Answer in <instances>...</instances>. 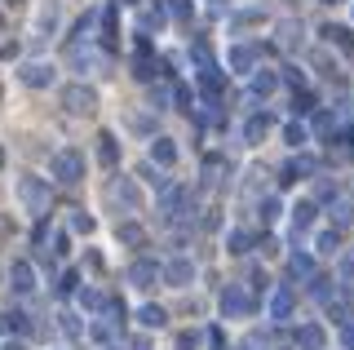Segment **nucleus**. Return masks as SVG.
<instances>
[{
	"label": "nucleus",
	"mask_w": 354,
	"mask_h": 350,
	"mask_svg": "<svg viewBox=\"0 0 354 350\" xmlns=\"http://www.w3.org/2000/svg\"><path fill=\"white\" fill-rule=\"evenodd\" d=\"M49 178H53V182H62V187H75V182L84 178V151H75V147L53 151V160H49Z\"/></svg>",
	"instance_id": "1"
},
{
	"label": "nucleus",
	"mask_w": 354,
	"mask_h": 350,
	"mask_svg": "<svg viewBox=\"0 0 354 350\" xmlns=\"http://www.w3.org/2000/svg\"><path fill=\"white\" fill-rule=\"evenodd\" d=\"M217 306H221V320H248V315L257 311V297H252V293H243L239 284H226V288H221V297H217Z\"/></svg>",
	"instance_id": "2"
},
{
	"label": "nucleus",
	"mask_w": 354,
	"mask_h": 350,
	"mask_svg": "<svg viewBox=\"0 0 354 350\" xmlns=\"http://www.w3.org/2000/svg\"><path fill=\"white\" fill-rule=\"evenodd\" d=\"M18 200H22L27 213L44 217V213H49V182H44V178H18Z\"/></svg>",
	"instance_id": "3"
},
{
	"label": "nucleus",
	"mask_w": 354,
	"mask_h": 350,
	"mask_svg": "<svg viewBox=\"0 0 354 350\" xmlns=\"http://www.w3.org/2000/svg\"><path fill=\"white\" fill-rule=\"evenodd\" d=\"M58 98H62V107H66L71 116H93V111H97V93L88 89V84H66Z\"/></svg>",
	"instance_id": "4"
},
{
	"label": "nucleus",
	"mask_w": 354,
	"mask_h": 350,
	"mask_svg": "<svg viewBox=\"0 0 354 350\" xmlns=\"http://www.w3.org/2000/svg\"><path fill=\"white\" fill-rule=\"evenodd\" d=\"M124 275H129L133 288H151V284H160V279H164V266H160L155 257H138V261H133V266L124 270Z\"/></svg>",
	"instance_id": "5"
},
{
	"label": "nucleus",
	"mask_w": 354,
	"mask_h": 350,
	"mask_svg": "<svg viewBox=\"0 0 354 350\" xmlns=\"http://www.w3.org/2000/svg\"><path fill=\"white\" fill-rule=\"evenodd\" d=\"M106 195H111V200H115L124 213H138V209H142V191H138V182H133V178H115Z\"/></svg>",
	"instance_id": "6"
},
{
	"label": "nucleus",
	"mask_w": 354,
	"mask_h": 350,
	"mask_svg": "<svg viewBox=\"0 0 354 350\" xmlns=\"http://www.w3.org/2000/svg\"><path fill=\"white\" fill-rule=\"evenodd\" d=\"M164 284H169V288H191V284H195V261L191 257L164 261Z\"/></svg>",
	"instance_id": "7"
},
{
	"label": "nucleus",
	"mask_w": 354,
	"mask_h": 350,
	"mask_svg": "<svg viewBox=\"0 0 354 350\" xmlns=\"http://www.w3.org/2000/svg\"><path fill=\"white\" fill-rule=\"evenodd\" d=\"M18 80L27 84V89H49V84H53V67H49V62H22Z\"/></svg>",
	"instance_id": "8"
},
{
	"label": "nucleus",
	"mask_w": 354,
	"mask_h": 350,
	"mask_svg": "<svg viewBox=\"0 0 354 350\" xmlns=\"http://www.w3.org/2000/svg\"><path fill=\"white\" fill-rule=\"evenodd\" d=\"M9 288H14L18 297H31V293H36V270H31V261H14V266H9Z\"/></svg>",
	"instance_id": "9"
},
{
	"label": "nucleus",
	"mask_w": 354,
	"mask_h": 350,
	"mask_svg": "<svg viewBox=\"0 0 354 350\" xmlns=\"http://www.w3.org/2000/svg\"><path fill=\"white\" fill-rule=\"evenodd\" d=\"M274 89H279V75L274 71H252V84H248V102H266V98H270Z\"/></svg>",
	"instance_id": "10"
},
{
	"label": "nucleus",
	"mask_w": 354,
	"mask_h": 350,
	"mask_svg": "<svg viewBox=\"0 0 354 350\" xmlns=\"http://www.w3.org/2000/svg\"><path fill=\"white\" fill-rule=\"evenodd\" d=\"M292 288H288V284H279V288H274L270 293V320L274 324H288V320H292Z\"/></svg>",
	"instance_id": "11"
},
{
	"label": "nucleus",
	"mask_w": 354,
	"mask_h": 350,
	"mask_svg": "<svg viewBox=\"0 0 354 350\" xmlns=\"http://www.w3.org/2000/svg\"><path fill=\"white\" fill-rule=\"evenodd\" d=\"M292 342H297V350H324L328 346V333H324V324H301L292 333Z\"/></svg>",
	"instance_id": "12"
},
{
	"label": "nucleus",
	"mask_w": 354,
	"mask_h": 350,
	"mask_svg": "<svg viewBox=\"0 0 354 350\" xmlns=\"http://www.w3.org/2000/svg\"><path fill=\"white\" fill-rule=\"evenodd\" d=\"M315 173H319V160L315 156H297V160H288V169H283V187H292V182L297 178H315Z\"/></svg>",
	"instance_id": "13"
},
{
	"label": "nucleus",
	"mask_w": 354,
	"mask_h": 350,
	"mask_svg": "<svg viewBox=\"0 0 354 350\" xmlns=\"http://www.w3.org/2000/svg\"><path fill=\"white\" fill-rule=\"evenodd\" d=\"M138 324L147 328V333H155V328L169 324V311H164V306H155V302H147V306H138Z\"/></svg>",
	"instance_id": "14"
},
{
	"label": "nucleus",
	"mask_w": 354,
	"mask_h": 350,
	"mask_svg": "<svg viewBox=\"0 0 354 350\" xmlns=\"http://www.w3.org/2000/svg\"><path fill=\"white\" fill-rule=\"evenodd\" d=\"M151 164H160V169L177 164V142H173V138H155V142H151Z\"/></svg>",
	"instance_id": "15"
},
{
	"label": "nucleus",
	"mask_w": 354,
	"mask_h": 350,
	"mask_svg": "<svg viewBox=\"0 0 354 350\" xmlns=\"http://www.w3.org/2000/svg\"><path fill=\"white\" fill-rule=\"evenodd\" d=\"M288 275L292 279H315V257H310L306 248H297V253L288 257Z\"/></svg>",
	"instance_id": "16"
},
{
	"label": "nucleus",
	"mask_w": 354,
	"mask_h": 350,
	"mask_svg": "<svg viewBox=\"0 0 354 350\" xmlns=\"http://www.w3.org/2000/svg\"><path fill=\"white\" fill-rule=\"evenodd\" d=\"M58 23H62V5L58 0H49V5H40V14H36V31H58Z\"/></svg>",
	"instance_id": "17"
},
{
	"label": "nucleus",
	"mask_w": 354,
	"mask_h": 350,
	"mask_svg": "<svg viewBox=\"0 0 354 350\" xmlns=\"http://www.w3.org/2000/svg\"><path fill=\"white\" fill-rule=\"evenodd\" d=\"M97 160H102L106 169H115V164H120V138L115 133H97Z\"/></svg>",
	"instance_id": "18"
},
{
	"label": "nucleus",
	"mask_w": 354,
	"mask_h": 350,
	"mask_svg": "<svg viewBox=\"0 0 354 350\" xmlns=\"http://www.w3.org/2000/svg\"><path fill=\"white\" fill-rule=\"evenodd\" d=\"M266 129H270V116H252L248 125H243V147H261V138H266Z\"/></svg>",
	"instance_id": "19"
},
{
	"label": "nucleus",
	"mask_w": 354,
	"mask_h": 350,
	"mask_svg": "<svg viewBox=\"0 0 354 350\" xmlns=\"http://www.w3.org/2000/svg\"><path fill=\"white\" fill-rule=\"evenodd\" d=\"M199 89H204V98H221V89H226V75H221V67H213V71H199Z\"/></svg>",
	"instance_id": "20"
},
{
	"label": "nucleus",
	"mask_w": 354,
	"mask_h": 350,
	"mask_svg": "<svg viewBox=\"0 0 354 350\" xmlns=\"http://www.w3.org/2000/svg\"><path fill=\"white\" fill-rule=\"evenodd\" d=\"M315 213H319V209H315V204H310V200H301V204H292V239L301 235V231H306L310 222H315Z\"/></svg>",
	"instance_id": "21"
},
{
	"label": "nucleus",
	"mask_w": 354,
	"mask_h": 350,
	"mask_svg": "<svg viewBox=\"0 0 354 350\" xmlns=\"http://www.w3.org/2000/svg\"><path fill=\"white\" fill-rule=\"evenodd\" d=\"M324 36H328V45H337L341 53H354V31H350V27H332V23H328Z\"/></svg>",
	"instance_id": "22"
},
{
	"label": "nucleus",
	"mask_w": 354,
	"mask_h": 350,
	"mask_svg": "<svg viewBox=\"0 0 354 350\" xmlns=\"http://www.w3.org/2000/svg\"><path fill=\"white\" fill-rule=\"evenodd\" d=\"M226 62H230V71H239V75H252V49H248V45H235Z\"/></svg>",
	"instance_id": "23"
},
{
	"label": "nucleus",
	"mask_w": 354,
	"mask_h": 350,
	"mask_svg": "<svg viewBox=\"0 0 354 350\" xmlns=\"http://www.w3.org/2000/svg\"><path fill=\"white\" fill-rule=\"evenodd\" d=\"M160 71H164V62H155L151 53H138V62H133V75H138V80H155Z\"/></svg>",
	"instance_id": "24"
},
{
	"label": "nucleus",
	"mask_w": 354,
	"mask_h": 350,
	"mask_svg": "<svg viewBox=\"0 0 354 350\" xmlns=\"http://www.w3.org/2000/svg\"><path fill=\"white\" fill-rule=\"evenodd\" d=\"M115 239H120V244H129V248H138L142 239H147V231H142L138 222H120L115 226Z\"/></svg>",
	"instance_id": "25"
},
{
	"label": "nucleus",
	"mask_w": 354,
	"mask_h": 350,
	"mask_svg": "<svg viewBox=\"0 0 354 350\" xmlns=\"http://www.w3.org/2000/svg\"><path fill=\"white\" fill-rule=\"evenodd\" d=\"M191 62H195L199 71H213V67H217V62H213V49H208V40H195V45H191Z\"/></svg>",
	"instance_id": "26"
},
{
	"label": "nucleus",
	"mask_w": 354,
	"mask_h": 350,
	"mask_svg": "<svg viewBox=\"0 0 354 350\" xmlns=\"http://www.w3.org/2000/svg\"><path fill=\"white\" fill-rule=\"evenodd\" d=\"M332 222H337V226H350L354 222V195H341V200L332 204Z\"/></svg>",
	"instance_id": "27"
},
{
	"label": "nucleus",
	"mask_w": 354,
	"mask_h": 350,
	"mask_svg": "<svg viewBox=\"0 0 354 350\" xmlns=\"http://www.w3.org/2000/svg\"><path fill=\"white\" fill-rule=\"evenodd\" d=\"M58 328H62L66 337H71V342H80V337H84V324H80V315H71V311H62V315H58Z\"/></svg>",
	"instance_id": "28"
},
{
	"label": "nucleus",
	"mask_w": 354,
	"mask_h": 350,
	"mask_svg": "<svg viewBox=\"0 0 354 350\" xmlns=\"http://www.w3.org/2000/svg\"><path fill=\"white\" fill-rule=\"evenodd\" d=\"M115 9H120V5H106V9H102V45H106V49H115Z\"/></svg>",
	"instance_id": "29"
},
{
	"label": "nucleus",
	"mask_w": 354,
	"mask_h": 350,
	"mask_svg": "<svg viewBox=\"0 0 354 350\" xmlns=\"http://www.w3.org/2000/svg\"><path fill=\"white\" fill-rule=\"evenodd\" d=\"M341 248V235L337 231H319V239H315V253H324V257H332Z\"/></svg>",
	"instance_id": "30"
},
{
	"label": "nucleus",
	"mask_w": 354,
	"mask_h": 350,
	"mask_svg": "<svg viewBox=\"0 0 354 350\" xmlns=\"http://www.w3.org/2000/svg\"><path fill=\"white\" fill-rule=\"evenodd\" d=\"M71 62H75V71H88V67H97V62H102V58H97V53L93 49H71Z\"/></svg>",
	"instance_id": "31"
},
{
	"label": "nucleus",
	"mask_w": 354,
	"mask_h": 350,
	"mask_svg": "<svg viewBox=\"0 0 354 350\" xmlns=\"http://www.w3.org/2000/svg\"><path fill=\"white\" fill-rule=\"evenodd\" d=\"M283 138H288V147H297V151H301L306 142H310V133H306V125H297V120H292V125H283Z\"/></svg>",
	"instance_id": "32"
},
{
	"label": "nucleus",
	"mask_w": 354,
	"mask_h": 350,
	"mask_svg": "<svg viewBox=\"0 0 354 350\" xmlns=\"http://www.w3.org/2000/svg\"><path fill=\"white\" fill-rule=\"evenodd\" d=\"M257 213H261V222H274V217L283 213V204H279V195H266V200L257 204Z\"/></svg>",
	"instance_id": "33"
},
{
	"label": "nucleus",
	"mask_w": 354,
	"mask_h": 350,
	"mask_svg": "<svg viewBox=\"0 0 354 350\" xmlns=\"http://www.w3.org/2000/svg\"><path fill=\"white\" fill-rule=\"evenodd\" d=\"M279 36H283V49H301V23H283Z\"/></svg>",
	"instance_id": "34"
},
{
	"label": "nucleus",
	"mask_w": 354,
	"mask_h": 350,
	"mask_svg": "<svg viewBox=\"0 0 354 350\" xmlns=\"http://www.w3.org/2000/svg\"><path fill=\"white\" fill-rule=\"evenodd\" d=\"M226 248H230V253H248V248H252V235L248 231H230L226 235Z\"/></svg>",
	"instance_id": "35"
},
{
	"label": "nucleus",
	"mask_w": 354,
	"mask_h": 350,
	"mask_svg": "<svg viewBox=\"0 0 354 350\" xmlns=\"http://www.w3.org/2000/svg\"><path fill=\"white\" fill-rule=\"evenodd\" d=\"M292 111H297V116H310V111H315V93H306V89L292 93Z\"/></svg>",
	"instance_id": "36"
},
{
	"label": "nucleus",
	"mask_w": 354,
	"mask_h": 350,
	"mask_svg": "<svg viewBox=\"0 0 354 350\" xmlns=\"http://www.w3.org/2000/svg\"><path fill=\"white\" fill-rule=\"evenodd\" d=\"M199 342H204V337H199L195 328H186V333H177V350H199Z\"/></svg>",
	"instance_id": "37"
},
{
	"label": "nucleus",
	"mask_w": 354,
	"mask_h": 350,
	"mask_svg": "<svg viewBox=\"0 0 354 350\" xmlns=\"http://www.w3.org/2000/svg\"><path fill=\"white\" fill-rule=\"evenodd\" d=\"M177 107H182V111H191V107H195V93H191V84H177Z\"/></svg>",
	"instance_id": "38"
},
{
	"label": "nucleus",
	"mask_w": 354,
	"mask_h": 350,
	"mask_svg": "<svg viewBox=\"0 0 354 350\" xmlns=\"http://www.w3.org/2000/svg\"><path fill=\"white\" fill-rule=\"evenodd\" d=\"M252 23H261V9H239L235 14V27H252Z\"/></svg>",
	"instance_id": "39"
},
{
	"label": "nucleus",
	"mask_w": 354,
	"mask_h": 350,
	"mask_svg": "<svg viewBox=\"0 0 354 350\" xmlns=\"http://www.w3.org/2000/svg\"><path fill=\"white\" fill-rule=\"evenodd\" d=\"M239 350H270V346H266V337H261V333H248V337L239 342Z\"/></svg>",
	"instance_id": "40"
},
{
	"label": "nucleus",
	"mask_w": 354,
	"mask_h": 350,
	"mask_svg": "<svg viewBox=\"0 0 354 350\" xmlns=\"http://www.w3.org/2000/svg\"><path fill=\"white\" fill-rule=\"evenodd\" d=\"M151 111H169V89H151Z\"/></svg>",
	"instance_id": "41"
},
{
	"label": "nucleus",
	"mask_w": 354,
	"mask_h": 350,
	"mask_svg": "<svg viewBox=\"0 0 354 350\" xmlns=\"http://www.w3.org/2000/svg\"><path fill=\"white\" fill-rule=\"evenodd\" d=\"M71 231H75V235H88V231H93V217L75 213V217H71Z\"/></svg>",
	"instance_id": "42"
},
{
	"label": "nucleus",
	"mask_w": 354,
	"mask_h": 350,
	"mask_svg": "<svg viewBox=\"0 0 354 350\" xmlns=\"http://www.w3.org/2000/svg\"><path fill=\"white\" fill-rule=\"evenodd\" d=\"M75 284H80V275H75V270H66L62 284H58V293H62V297H71V293H75Z\"/></svg>",
	"instance_id": "43"
},
{
	"label": "nucleus",
	"mask_w": 354,
	"mask_h": 350,
	"mask_svg": "<svg viewBox=\"0 0 354 350\" xmlns=\"http://www.w3.org/2000/svg\"><path fill=\"white\" fill-rule=\"evenodd\" d=\"M173 18H177V23H186V18H191V0H173Z\"/></svg>",
	"instance_id": "44"
},
{
	"label": "nucleus",
	"mask_w": 354,
	"mask_h": 350,
	"mask_svg": "<svg viewBox=\"0 0 354 350\" xmlns=\"http://www.w3.org/2000/svg\"><path fill=\"white\" fill-rule=\"evenodd\" d=\"M208 350H226V333L221 328H208Z\"/></svg>",
	"instance_id": "45"
},
{
	"label": "nucleus",
	"mask_w": 354,
	"mask_h": 350,
	"mask_svg": "<svg viewBox=\"0 0 354 350\" xmlns=\"http://www.w3.org/2000/svg\"><path fill=\"white\" fill-rule=\"evenodd\" d=\"M315 129H324V133H332V129H337V116H332V111L315 116Z\"/></svg>",
	"instance_id": "46"
},
{
	"label": "nucleus",
	"mask_w": 354,
	"mask_h": 350,
	"mask_svg": "<svg viewBox=\"0 0 354 350\" xmlns=\"http://www.w3.org/2000/svg\"><path fill=\"white\" fill-rule=\"evenodd\" d=\"M257 248H261V257H274V253H279V244H274L270 235H261V239H257Z\"/></svg>",
	"instance_id": "47"
},
{
	"label": "nucleus",
	"mask_w": 354,
	"mask_h": 350,
	"mask_svg": "<svg viewBox=\"0 0 354 350\" xmlns=\"http://www.w3.org/2000/svg\"><path fill=\"white\" fill-rule=\"evenodd\" d=\"M283 80H288V84H292V89H306V75H301V71H297V67H288V75H283Z\"/></svg>",
	"instance_id": "48"
},
{
	"label": "nucleus",
	"mask_w": 354,
	"mask_h": 350,
	"mask_svg": "<svg viewBox=\"0 0 354 350\" xmlns=\"http://www.w3.org/2000/svg\"><path fill=\"white\" fill-rule=\"evenodd\" d=\"M341 342L354 350V320H350V324H341Z\"/></svg>",
	"instance_id": "49"
},
{
	"label": "nucleus",
	"mask_w": 354,
	"mask_h": 350,
	"mask_svg": "<svg viewBox=\"0 0 354 350\" xmlns=\"http://www.w3.org/2000/svg\"><path fill=\"white\" fill-rule=\"evenodd\" d=\"M5 350H27V342H14V337H9V342H5Z\"/></svg>",
	"instance_id": "50"
},
{
	"label": "nucleus",
	"mask_w": 354,
	"mask_h": 350,
	"mask_svg": "<svg viewBox=\"0 0 354 350\" xmlns=\"http://www.w3.org/2000/svg\"><path fill=\"white\" fill-rule=\"evenodd\" d=\"M0 164H5V147H0Z\"/></svg>",
	"instance_id": "51"
},
{
	"label": "nucleus",
	"mask_w": 354,
	"mask_h": 350,
	"mask_svg": "<svg viewBox=\"0 0 354 350\" xmlns=\"http://www.w3.org/2000/svg\"><path fill=\"white\" fill-rule=\"evenodd\" d=\"M5 5H18V0H5Z\"/></svg>",
	"instance_id": "52"
},
{
	"label": "nucleus",
	"mask_w": 354,
	"mask_h": 350,
	"mask_svg": "<svg viewBox=\"0 0 354 350\" xmlns=\"http://www.w3.org/2000/svg\"><path fill=\"white\" fill-rule=\"evenodd\" d=\"M324 5H337V0H324Z\"/></svg>",
	"instance_id": "53"
}]
</instances>
